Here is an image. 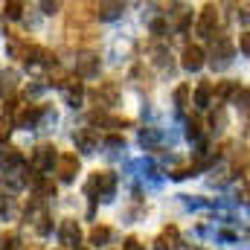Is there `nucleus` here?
<instances>
[{"label":"nucleus","instance_id":"nucleus-1","mask_svg":"<svg viewBox=\"0 0 250 250\" xmlns=\"http://www.w3.org/2000/svg\"><path fill=\"white\" fill-rule=\"evenodd\" d=\"M114 189H117V175L114 172H93L90 181L84 184V192L90 198H102V201H111L114 198Z\"/></svg>","mask_w":250,"mask_h":250},{"label":"nucleus","instance_id":"nucleus-2","mask_svg":"<svg viewBox=\"0 0 250 250\" xmlns=\"http://www.w3.org/2000/svg\"><path fill=\"white\" fill-rule=\"evenodd\" d=\"M209 64L215 67V70H224L227 64L233 62V44L227 41V38H215L212 41V50H209Z\"/></svg>","mask_w":250,"mask_h":250},{"label":"nucleus","instance_id":"nucleus-3","mask_svg":"<svg viewBox=\"0 0 250 250\" xmlns=\"http://www.w3.org/2000/svg\"><path fill=\"white\" fill-rule=\"evenodd\" d=\"M56 160H59V154H56V148L53 146H38L35 151H32V169L41 175V172H50L53 166H56Z\"/></svg>","mask_w":250,"mask_h":250},{"label":"nucleus","instance_id":"nucleus-4","mask_svg":"<svg viewBox=\"0 0 250 250\" xmlns=\"http://www.w3.org/2000/svg\"><path fill=\"white\" fill-rule=\"evenodd\" d=\"M215 26H218V12H215L212 6H204L201 18H198V23H195L198 35H204V38H212V35H215Z\"/></svg>","mask_w":250,"mask_h":250},{"label":"nucleus","instance_id":"nucleus-5","mask_svg":"<svg viewBox=\"0 0 250 250\" xmlns=\"http://www.w3.org/2000/svg\"><path fill=\"white\" fill-rule=\"evenodd\" d=\"M76 148L79 151H84V154H93L96 148H99V134L93 131V128H82V131H76Z\"/></svg>","mask_w":250,"mask_h":250},{"label":"nucleus","instance_id":"nucleus-6","mask_svg":"<svg viewBox=\"0 0 250 250\" xmlns=\"http://www.w3.org/2000/svg\"><path fill=\"white\" fill-rule=\"evenodd\" d=\"M59 239H62L64 248H76L79 242H82V230H79V224L73 221V218H64L62 227H59Z\"/></svg>","mask_w":250,"mask_h":250},{"label":"nucleus","instance_id":"nucleus-7","mask_svg":"<svg viewBox=\"0 0 250 250\" xmlns=\"http://www.w3.org/2000/svg\"><path fill=\"white\" fill-rule=\"evenodd\" d=\"M59 178L62 181H73L76 178V172H79V157L73 154V151H64V154H59Z\"/></svg>","mask_w":250,"mask_h":250},{"label":"nucleus","instance_id":"nucleus-8","mask_svg":"<svg viewBox=\"0 0 250 250\" xmlns=\"http://www.w3.org/2000/svg\"><path fill=\"white\" fill-rule=\"evenodd\" d=\"M21 166H23V154L18 148H6V154L0 157V169L6 175H15V172H21Z\"/></svg>","mask_w":250,"mask_h":250},{"label":"nucleus","instance_id":"nucleus-9","mask_svg":"<svg viewBox=\"0 0 250 250\" xmlns=\"http://www.w3.org/2000/svg\"><path fill=\"white\" fill-rule=\"evenodd\" d=\"M181 64H184L187 70H192V73L201 70V67H204V50H201L198 44H189L187 50H184V62Z\"/></svg>","mask_w":250,"mask_h":250},{"label":"nucleus","instance_id":"nucleus-10","mask_svg":"<svg viewBox=\"0 0 250 250\" xmlns=\"http://www.w3.org/2000/svg\"><path fill=\"white\" fill-rule=\"evenodd\" d=\"M76 73L84 76V79H93V76L99 73V59H96V56H82V59H79V67H76Z\"/></svg>","mask_w":250,"mask_h":250},{"label":"nucleus","instance_id":"nucleus-11","mask_svg":"<svg viewBox=\"0 0 250 250\" xmlns=\"http://www.w3.org/2000/svg\"><path fill=\"white\" fill-rule=\"evenodd\" d=\"M212 84L215 82H201L195 87V105L198 108H209V102H212Z\"/></svg>","mask_w":250,"mask_h":250},{"label":"nucleus","instance_id":"nucleus-12","mask_svg":"<svg viewBox=\"0 0 250 250\" xmlns=\"http://www.w3.org/2000/svg\"><path fill=\"white\" fill-rule=\"evenodd\" d=\"M178 236H181V233H178V227H175V224H172V227H166V230L160 233V239L154 242V245H157L154 250H172L175 245H178Z\"/></svg>","mask_w":250,"mask_h":250},{"label":"nucleus","instance_id":"nucleus-13","mask_svg":"<svg viewBox=\"0 0 250 250\" xmlns=\"http://www.w3.org/2000/svg\"><path fill=\"white\" fill-rule=\"evenodd\" d=\"M236 90H239V82H233V79H224V82L212 84V96L215 99H230Z\"/></svg>","mask_w":250,"mask_h":250},{"label":"nucleus","instance_id":"nucleus-14","mask_svg":"<svg viewBox=\"0 0 250 250\" xmlns=\"http://www.w3.org/2000/svg\"><path fill=\"white\" fill-rule=\"evenodd\" d=\"M64 93H67V105H73V108H76V105H82L84 87H82V84L76 82V84H67V87H64Z\"/></svg>","mask_w":250,"mask_h":250},{"label":"nucleus","instance_id":"nucleus-15","mask_svg":"<svg viewBox=\"0 0 250 250\" xmlns=\"http://www.w3.org/2000/svg\"><path fill=\"white\" fill-rule=\"evenodd\" d=\"M125 6L123 3H99V18H105V21H111V18H120V12H123Z\"/></svg>","mask_w":250,"mask_h":250},{"label":"nucleus","instance_id":"nucleus-16","mask_svg":"<svg viewBox=\"0 0 250 250\" xmlns=\"http://www.w3.org/2000/svg\"><path fill=\"white\" fill-rule=\"evenodd\" d=\"M87 239H90V245H105L111 239V227H93Z\"/></svg>","mask_w":250,"mask_h":250},{"label":"nucleus","instance_id":"nucleus-17","mask_svg":"<svg viewBox=\"0 0 250 250\" xmlns=\"http://www.w3.org/2000/svg\"><path fill=\"white\" fill-rule=\"evenodd\" d=\"M21 15H23V3H6V6H3V18L18 21Z\"/></svg>","mask_w":250,"mask_h":250},{"label":"nucleus","instance_id":"nucleus-18","mask_svg":"<svg viewBox=\"0 0 250 250\" xmlns=\"http://www.w3.org/2000/svg\"><path fill=\"white\" fill-rule=\"evenodd\" d=\"M140 143L151 148V146L157 143V131H154V128H146V131H140Z\"/></svg>","mask_w":250,"mask_h":250},{"label":"nucleus","instance_id":"nucleus-19","mask_svg":"<svg viewBox=\"0 0 250 250\" xmlns=\"http://www.w3.org/2000/svg\"><path fill=\"white\" fill-rule=\"evenodd\" d=\"M175 102H178V108H187V102H189V84H181V87L175 90Z\"/></svg>","mask_w":250,"mask_h":250},{"label":"nucleus","instance_id":"nucleus-20","mask_svg":"<svg viewBox=\"0 0 250 250\" xmlns=\"http://www.w3.org/2000/svg\"><path fill=\"white\" fill-rule=\"evenodd\" d=\"M38 56H44V50H41V47H26V50H23V62H26V64H35V62H38Z\"/></svg>","mask_w":250,"mask_h":250},{"label":"nucleus","instance_id":"nucleus-21","mask_svg":"<svg viewBox=\"0 0 250 250\" xmlns=\"http://www.w3.org/2000/svg\"><path fill=\"white\" fill-rule=\"evenodd\" d=\"M187 137L189 140H201V120H189L187 123Z\"/></svg>","mask_w":250,"mask_h":250},{"label":"nucleus","instance_id":"nucleus-22","mask_svg":"<svg viewBox=\"0 0 250 250\" xmlns=\"http://www.w3.org/2000/svg\"><path fill=\"white\" fill-rule=\"evenodd\" d=\"M35 230H38V236H47V233L53 230V221H50V215H41V218H38V224H35Z\"/></svg>","mask_w":250,"mask_h":250},{"label":"nucleus","instance_id":"nucleus-23","mask_svg":"<svg viewBox=\"0 0 250 250\" xmlns=\"http://www.w3.org/2000/svg\"><path fill=\"white\" fill-rule=\"evenodd\" d=\"M0 250H18V236H15V233L3 236V239H0Z\"/></svg>","mask_w":250,"mask_h":250},{"label":"nucleus","instance_id":"nucleus-24","mask_svg":"<svg viewBox=\"0 0 250 250\" xmlns=\"http://www.w3.org/2000/svg\"><path fill=\"white\" fill-rule=\"evenodd\" d=\"M0 82H3V84H0V90H3V93H9V90L15 87V73H3V76H0Z\"/></svg>","mask_w":250,"mask_h":250},{"label":"nucleus","instance_id":"nucleus-25","mask_svg":"<svg viewBox=\"0 0 250 250\" xmlns=\"http://www.w3.org/2000/svg\"><path fill=\"white\" fill-rule=\"evenodd\" d=\"M105 146H108V148H123V146H125V140L120 137V134H111V137L105 140Z\"/></svg>","mask_w":250,"mask_h":250},{"label":"nucleus","instance_id":"nucleus-26","mask_svg":"<svg viewBox=\"0 0 250 250\" xmlns=\"http://www.w3.org/2000/svg\"><path fill=\"white\" fill-rule=\"evenodd\" d=\"M123 250H143V245H140L134 236H128V239H125V245H123Z\"/></svg>","mask_w":250,"mask_h":250},{"label":"nucleus","instance_id":"nucleus-27","mask_svg":"<svg viewBox=\"0 0 250 250\" xmlns=\"http://www.w3.org/2000/svg\"><path fill=\"white\" fill-rule=\"evenodd\" d=\"M242 53H245V56L250 53V38H248V32H242Z\"/></svg>","mask_w":250,"mask_h":250},{"label":"nucleus","instance_id":"nucleus-28","mask_svg":"<svg viewBox=\"0 0 250 250\" xmlns=\"http://www.w3.org/2000/svg\"><path fill=\"white\" fill-rule=\"evenodd\" d=\"M41 9H44L47 15H53V12H59V3H41Z\"/></svg>","mask_w":250,"mask_h":250},{"label":"nucleus","instance_id":"nucleus-29","mask_svg":"<svg viewBox=\"0 0 250 250\" xmlns=\"http://www.w3.org/2000/svg\"><path fill=\"white\" fill-rule=\"evenodd\" d=\"M172 178H175V181H184V178H189V169H178V172H172Z\"/></svg>","mask_w":250,"mask_h":250},{"label":"nucleus","instance_id":"nucleus-30","mask_svg":"<svg viewBox=\"0 0 250 250\" xmlns=\"http://www.w3.org/2000/svg\"><path fill=\"white\" fill-rule=\"evenodd\" d=\"M163 29H166V21H154L151 23V32H163Z\"/></svg>","mask_w":250,"mask_h":250},{"label":"nucleus","instance_id":"nucleus-31","mask_svg":"<svg viewBox=\"0 0 250 250\" xmlns=\"http://www.w3.org/2000/svg\"><path fill=\"white\" fill-rule=\"evenodd\" d=\"M76 250H82V248H76Z\"/></svg>","mask_w":250,"mask_h":250}]
</instances>
